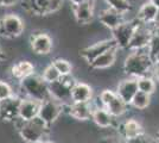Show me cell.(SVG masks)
<instances>
[{"instance_id": "cell-1", "label": "cell", "mask_w": 159, "mask_h": 143, "mask_svg": "<svg viewBox=\"0 0 159 143\" xmlns=\"http://www.w3.org/2000/svg\"><path fill=\"white\" fill-rule=\"evenodd\" d=\"M153 66L154 62L150 56L148 47H146L138 50H132V53L125 60L124 69L127 75L133 78H140L145 75L152 76Z\"/></svg>"}, {"instance_id": "cell-2", "label": "cell", "mask_w": 159, "mask_h": 143, "mask_svg": "<svg viewBox=\"0 0 159 143\" xmlns=\"http://www.w3.org/2000/svg\"><path fill=\"white\" fill-rule=\"evenodd\" d=\"M17 130L20 137L27 143H37L47 140L50 134V125H48L39 116L30 121H16Z\"/></svg>"}, {"instance_id": "cell-3", "label": "cell", "mask_w": 159, "mask_h": 143, "mask_svg": "<svg viewBox=\"0 0 159 143\" xmlns=\"http://www.w3.org/2000/svg\"><path fill=\"white\" fill-rule=\"evenodd\" d=\"M20 88L26 94L27 98H32L38 102H44L51 98L48 83L42 75H37L33 73L20 81Z\"/></svg>"}, {"instance_id": "cell-4", "label": "cell", "mask_w": 159, "mask_h": 143, "mask_svg": "<svg viewBox=\"0 0 159 143\" xmlns=\"http://www.w3.org/2000/svg\"><path fill=\"white\" fill-rule=\"evenodd\" d=\"M76 80L74 79L71 74L69 75H62L58 80L49 83V91L51 98L56 99L68 106L69 104L73 102L71 99V89L74 85L76 83Z\"/></svg>"}, {"instance_id": "cell-5", "label": "cell", "mask_w": 159, "mask_h": 143, "mask_svg": "<svg viewBox=\"0 0 159 143\" xmlns=\"http://www.w3.org/2000/svg\"><path fill=\"white\" fill-rule=\"evenodd\" d=\"M24 10L33 14H51L57 12L63 5V0H20Z\"/></svg>"}, {"instance_id": "cell-6", "label": "cell", "mask_w": 159, "mask_h": 143, "mask_svg": "<svg viewBox=\"0 0 159 143\" xmlns=\"http://www.w3.org/2000/svg\"><path fill=\"white\" fill-rule=\"evenodd\" d=\"M99 97L103 107H106L113 117H121L127 111L128 104L120 98L116 91L105 89L100 93Z\"/></svg>"}, {"instance_id": "cell-7", "label": "cell", "mask_w": 159, "mask_h": 143, "mask_svg": "<svg viewBox=\"0 0 159 143\" xmlns=\"http://www.w3.org/2000/svg\"><path fill=\"white\" fill-rule=\"evenodd\" d=\"M25 29L24 21L17 14H6L0 19V36L6 38H16L23 34Z\"/></svg>"}, {"instance_id": "cell-8", "label": "cell", "mask_w": 159, "mask_h": 143, "mask_svg": "<svg viewBox=\"0 0 159 143\" xmlns=\"http://www.w3.org/2000/svg\"><path fill=\"white\" fill-rule=\"evenodd\" d=\"M139 21H125L124 23H121L119 26H116L115 29L112 30V37L114 38V41L116 42L118 47L121 49H128L129 42L132 38L134 30L138 25Z\"/></svg>"}, {"instance_id": "cell-9", "label": "cell", "mask_w": 159, "mask_h": 143, "mask_svg": "<svg viewBox=\"0 0 159 143\" xmlns=\"http://www.w3.org/2000/svg\"><path fill=\"white\" fill-rule=\"evenodd\" d=\"M64 110H66L64 104H62L61 102L53 99V98H49L47 100L40 102L39 115L38 116L47 123L48 125L51 126V124L56 119H58V117L63 113Z\"/></svg>"}, {"instance_id": "cell-10", "label": "cell", "mask_w": 159, "mask_h": 143, "mask_svg": "<svg viewBox=\"0 0 159 143\" xmlns=\"http://www.w3.org/2000/svg\"><path fill=\"white\" fill-rule=\"evenodd\" d=\"M153 27L151 24H145L139 21L138 25L134 30L128 49L129 50H138V49H143V48L148 47L150 41L152 38L153 35Z\"/></svg>"}, {"instance_id": "cell-11", "label": "cell", "mask_w": 159, "mask_h": 143, "mask_svg": "<svg viewBox=\"0 0 159 143\" xmlns=\"http://www.w3.org/2000/svg\"><path fill=\"white\" fill-rule=\"evenodd\" d=\"M23 98L12 95L7 99L0 100V119L4 122H16L19 119V109Z\"/></svg>"}, {"instance_id": "cell-12", "label": "cell", "mask_w": 159, "mask_h": 143, "mask_svg": "<svg viewBox=\"0 0 159 143\" xmlns=\"http://www.w3.org/2000/svg\"><path fill=\"white\" fill-rule=\"evenodd\" d=\"M114 48L119 47H118L116 42L114 41V38L112 37V38H108V40H102V41L96 42L92 45L82 49L80 54L88 63H92L96 57H99L100 55H102L103 53H106L111 49H114Z\"/></svg>"}, {"instance_id": "cell-13", "label": "cell", "mask_w": 159, "mask_h": 143, "mask_svg": "<svg viewBox=\"0 0 159 143\" xmlns=\"http://www.w3.org/2000/svg\"><path fill=\"white\" fill-rule=\"evenodd\" d=\"M93 99L90 102H73L66 106V110L68 111V115L73 117L77 121H88L92 119L94 111Z\"/></svg>"}, {"instance_id": "cell-14", "label": "cell", "mask_w": 159, "mask_h": 143, "mask_svg": "<svg viewBox=\"0 0 159 143\" xmlns=\"http://www.w3.org/2000/svg\"><path fill=\"white\" fill-rule=\"evenodd\" d=\"M31 49L38 55H48L52 50V40L45 32H36L30 38Z\"/></svg>"}, {"instance_id": "cell-15", "label": "cell", "mask_w": 159, "mask_h": 143, "mask_svg": "<svg viewBox=\"0 0 159 143\" xmlns=\"http://www.w3.org/2000/svg\"><path fill=\"white\" fill-rule=\"evenodd\" d=\"M138 81H137V78H128L125 79L120 82L118 85V88H116V93L120 98L124 100V102L131 105L133 97L135 95V93L138 92Z\"/></svg>"}, {"instance_id": "cell-16", "label": "cell", "mask_w": 159, "mask_h": 143, "mask_svg": "<svg viewBox=\"0 0 159 143\" xmlns=\"http://www.w3.org/2000/svg\"><path fill=\"white\" fill-rule=\"evenodd\" d=\"M125 16L126 14L120 13L118 11L111 8V7H107V8L102 10L99 13V21L101 24H103L106 27L113 30L116 26H119L121 23H124V21H126Z\"/></svg>"}, {"instance_id": "cell-17", "label": "cell", "mask_w": 159, "mask_h": 143, "mask_svg": "<svg viewBox=\"0 0 159 143\" xmlns=\"http://www.w3.org/2000/svg\"><path fill=\"white\" fill-rule=\"evenodd\" d=\"M40 102L34 100L32 98H23L19 109V119L21 121H30L39 115Z\"/></svg>"}, {"instance_id": "cell-18", "label": "cell", "mask_w": 159, "mask_h": 143, "mask_svg": "<svg viewBox=\"0 0 159 143\" xmlns=\"http://www.w3.org/2000/svg\"><path fill=\"white\" fill-rule=\"evenodd\" d=\"M73 11L75 19L80 24H88L93 21L94 18V1L89 0L87 2L73 5Z\"/></svg>"}, {"instance_id": "cell-19", "label": "cell", "mask_w": 159, "mask_h": 143, "mask_svg": "<svg viewBox=\"0 0 159 143\" xmlns=\"http://www.w3.org/2000/svg\"><path fill=\"white\" fill-rule=\"evenodd\" d=\"M114 118L115 117H113L106 107H94L92 119L100 128H112L114 125Z\"/></svg>"}, {"instance_id": "cell-20", "label": "cell", "mask_w": 159, "mask_h": 143, "mask_svg": "<svg viewBox=\"0 0 159 143\" xmlns=\"http://www.w3.org/2000/svg\"><path fill=\"white\" fill-rule=\"evenodd\" d=\"M73 102H90L93 99V88L84 82H76L71 89Z\"/></svg>"}, {"instance_id": "cell-21", "label": "cell", "mask_w": 159, "mask_h": 143, "mask_svg": "<svg viewBox=\"0 0 159 143\" xmlns=\"http://www.w3.org/2000/svg\"><path fill=\"white\" fill-rule=\"evenodd\" d=\"M119 48H114L111 49L102 55H100L99 57H96L92 63H89V66L93 69H105L108 68L114 64V62L116 60V51Z\"/></svg>"}, {"instance_id": "cell-22", "label": "cell", "mask_w": 159, "mask_h": 143, "mask_svg": "<svg viewBox=\"0 0 159 143\" xmlns=\"http://www.w3.org/2000/svg\"><path fill=\"white\" fill-rule=\"evenodd\" d=\"M157 13H158V8L154 6L152 2L146 1L138 10L137 19L141 23H145V24H152Z\"/></svg>"}, {"instance_id": "cell-23", "label": "cell", "mask_w": 159, "mask_h": 143, "mask_svg": "<svg viewBox=\"0 0 159 143\" xmlns=\"http://www.w3.org/2000/svg\"><path fill=\"white\" fill-rule=\"evenodd\" d=\"M33 73H34V67H33V64L30 61L17 62L16 64H13V67L11 68V74L18 81H21L23 79L32 75Z\"/></svg>"}, {"instance_id": "cell-24", "label": "cell", "mask_w": 159, "mask_h": 143, "mask_svg": "<svg viewBox=\"0 0 159 143\" xmlns=\"http://www.w3.org/2000/svg\"><path fill=\"white\" fill-rule=\"evenodd\" d=\"M143 132L144 131H143L140 123L135 119H127L126 122L122 123V125L120 128V134H121L122 138H125V140L133 138Z\"/></svg>"}, {"instance_id": "cell-25", "label": "cell", "mask_w": 159, "mask_h": 143, "mask_svg": "<svg viewBox=\"0 0 159 143\" xmlns=\"http://www.w3.org/2000/svg\"><path fill=\"white\" fill-rule=\"evenodd\" d=\"M138 81V89L147 93V94H152L156 91V80L151 75H145V76H140L137 78Z\"/></svg>"}, {"instance_id": "cell-26", "label": "cell", "mask_w": 159, "mask_h": 143, "mask_svg": "<svg viewBox=\"0 0 159 143\" xmlns=\"http://www.w3.org/2000/svg\"><path fill=\"white\" fill-rule=\"evenodd\" d=\"M150 102H151V94H147V93H144L141 91H138L135 93V95L133 97L131 105L138 110H145L146 107H148Z\"/></svg>"}, {"instance_id": "cell-27", "label": "cell", "mask_w": 159, "mask_h": 143, "mask_svg": "<svg viewBox=\"0 0 159 143\" xmlns=\"http://www.w3.org/2000/svg\"><path fill=\"white\" fill-rule=\"evenodd\" d=\"M103 1L108 5V7L120 13L127 14L132 10V4L129 2V0H103Z\"/></svg>"}, {"instance_id": "cell-28", "label": "cell", "mask_w": 159, "mask_h": 143, "mask_svg": "<svg viewBox=\"0 0 159 143\" xmlns=\"http://www.w3.org/2000/svg\"><path fill=\"white\" fill-rule=\"evenodd\" d=\"M42 76H43V79H44L48 83H51V82L58 80L62 75H61V73L57 70V68L53 66L52 63H50L49 66H47V67L44 68Z\"/></svg>"}, {"instance_id": "cell-29", "label": "cell", "mask_w": 159, "mask_h": 143, "mask_svg": "<svg viewBox=\"0 0 159 143\" xmlns=\"http://www.w3.org/2000/svg\"><path fill=\"white\" fill-rule=\"evenodd\" d=\"M51 63L57 68V70L61 73V75H69L71 74V72H73V66H71V63L68 61V60H64V59H55Z\"/></svg>"}, {"instance_id": "cell-30", "label": "cell", "mask_w": 159, "mask_h": 143, "mask_svg": "<svg viewBox=\"0 0 159 143\" xmlns=\"http://www.w3.org/2000/svg\"><path fill=\"white\" fill-rule=\"evenodd\" d=\"M148 53H150V56H151L152 61L154 62V57L159 53V30H154L153 31L152 38H151L150 44H148Z\"/></svg>"}, {"instance_id": "cell-31", "label": "cell", "mask_w": 159, "mask_h": 143, "mask_svg": "<svg viewBox=\"0 0 159 143\" xmlns=\"http://www.w3.org/2000/svg\"><path fill=\"white\" fill-rule=\"evenodd\" d=\"M126 143H158V140L154 138V137L150 136V135H146V134H140L138 136L126 140Z\"/></svg>"}, {"instance_id": "cell-32", "label": "cell", "mask_w": 159, "mask_h": 143, "mask_svg": "<svg viewBox=\"0 0 159 143\" xmlns=\"http://www.w3.org/2000/svg\"><path fill=\"white\" fill-rule=\"evenodd\" d=\"M12 95H13L12 87H11L6 81L0 80V100L7 99V98H10V97H12Z\"/></svg>"}, {"instance_id": "cell-33", "label": "cell", "mask_w": 159, "mask_h": 143, "mask_svg": "<svg viewBox=\"0 0 159 143\" xmlns=\"http://www.w3.org/2000/svg\"><path fill=\"white\" fill-rule=\"evenodd\" d=\"M100 143H126V140L125 141H122L120 137H105V138H102Z\"/></svg>"}, {"instance_id": "cell-34", "label": "cell", "mask_w": 159, "mask_h": 143, "mask_svg": "<svg viewBox=\"0 0 159 143\" xmlns=\"http://www.w3.org/2000/svg\"><path fill=\"white\" fill-rule=\"evenodd\" d=\"M18 1H20V0H0V6H5V7L13 6Z\"/></svg>"}, {"instance_id": "cell-35", "label": "cell", "mask_w": 159, "mask_h": 143, "mask_svg": "<svg viewBox=\"0 0 159 143\" xmlns=\"http://www.w3.org/2000/svg\"><path fill=\"white\" fill-rule=\"evenodd\" d=\"M152 76L154 78V80L159 81V63H154L152 70Z\"/></svg>"}, {"instance_id": "cell-36", "label": "cell", "mask_w": 159, "mask_h": 143, "mask_svg": "<svg viewBox=\"0 0 159 143\" xmlns=\"http://www.w3.org/2000/svg\"><path fill=\"white\" fill-rule=\"evenodd\" d=\"M151 25H152V27L154 29V30H159V10H158V13H157L156 18H154V21H153V23L151 24Z\"/></svg>"}, {"instance_id": "cell-37", "label": "cell", "mask_w": 159, "mask_h": 143, "mask_svg": "<svg viewBox=\"0 0 159 143\" xmlns=\"http://www.w3.org/2000/svg\"><path fill=\"white\" fill-rule=\"evenodd\" d=\"M89 0H70V2L73 5H80V4H83V2H87Z\"/></svg>"}, {"instance_id": "cell-38", "label": "cell", "mask_w": 159, "mask_h": 143, "mask_svg": "<svg viewBox=\"0 0 159 143\" xmlns=\"http://www.w3.org/2000/svg\"><path fill=\"white\" fill-rule=\"evenodd\" d=\"M5 53L2 51V49H1V47H0V61H2V60H5Z\"/></svg>"}, {"instance_id": "cell-39", "label": "cell", "mask_w": 159, "mask_h": 143, "mask_svg": "<svg viewBox=\"0 0 159 143\" xmlns=\"http://www.w3.org/2000/svg\"><path fill=\"white\" fill-rule=\"evenodd\" d=\"M148 1H150V2H152L153 5L159 10V0H148Z\"/></svg>"}, {"instance_id": "cell-40", "label": "cell", "mask_w": 159, "mask_h": 143, "mask_svg": "<svg viewBox=\"0 0 159 143\" xmlns=\"http://www.w3.org/2000/svg\"><path fill=\"white\" fill-rule=\"evenodd\" d=\"M154 63H159V53L157 54V56L154 57Z\"/></svg>"}, {"instance_id": "cell-41", "label": "cell", "mask_w": 159, "mask_h": 143, "mask_svg": "<svg viewBox=\"0 0 159 143\" xmlns=\"http://www.w3.org/2000/svg\"><path fill=\"white\" fill-rule=\"evenodd\" d=\"M37 143H53L51 141H48V140H44V141H40V142H37Z\"/></svg>"}, {"instance_id": "cell-42", "label": "cell", "mask_w": 159, "mask_h": 143, "mask_svg": "<svg viewBox=\"0 0 159 143\" xmlns=\"http://www.w3.org/2000/svg\"><path fill=\"white\" fill-rule=\"evenodd\" d=\"M157 140H158V143H159V132L157 134Z\"/></svg>"}]
</instances>
